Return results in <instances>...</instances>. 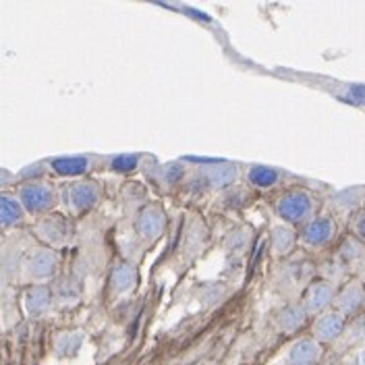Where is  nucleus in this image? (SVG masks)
Segmentation results:
<instances>
[{"mask_svg":"<svg viewBox=\"0 0 365 365\" xmlns=\"http://www.w3.org/2000/svg\"><path fill=\"white\" fill-rule=\"evenodd\" d=\"M344 326H346V318L341 316L336 309H328V312L319 314L318 318L314 319L312 336L319 344H328V342H334L341 336L344 332Z\"/></svg>","mask_w":365,"mask_h":365,"instance_id":"9b49d317","label":"nucleus"},{"mask_svg":"<svg viewBox=\"0 0 365 365\" xmlns=\"http://www.w3.org/2000/svg\"><path fill=\"white\" fill-rule=\"evenodd\" d=\"M48 164L61 177H81L91 168V160L88 156H63L52 158Z\"/></svg>","mask_w":365,"mask_h":365,"instance_id":"f3484780","label":"nucleus"},{"mask_svg":"<svg viewBox=\"0 0 365 365\" xmlns=\"http://www.w3.org/2000/svg\"><path fill=\"white\" fill-rule=\"evenodd\" d=\"M61 257L52 247H38L25 259V272L31 280H50L58 270Z\"/></svg>","mask_w":365,"mask_h":365,"instance_id":"423d86ee","label":"nucleus"},{"mask_svg":"<svg viewBox=\"0 0 365 365\" xmlns=\"http://www.w3.org/2000/svg\"><path fill=\"white\" fill-rule=\"evenodd\" d=\"M73 232H75L73 222L68 220L65 214H56V212L46 214L44 218H40L38 225H36V235L42 241H46L48 247H52V250H56L61 245H67L71 237H73Z\"/></svg>","mask_w":365,"mask_h":365,"instance_id":"20e7f679","label":"nucleus"},{"mask_svg":"<svg viewBox=\"0 0 365 365\" xmlns=\"http://www.w3.org/2000/svg\"><path fill=\"white\" fill-rule=\"evenodd\" d=\"M139 160H141L139 154H120V156H114L110 160V170L113 173H120V175L131 173V170H135L137 166H139Z\"/></svg>","mask_w":365,"mask_h":365,"instance_id":"5701e85b","label":"nucleus"},{"mask_svg":"<svg viewBox=\"0 0 365 365\" xmlns=\"http://www.w3.org/2000/svg\"><path fill=\"white\" fill-rule=\"evenodd\" d=\"M182 177H185V168H182L181 164H177V162L166 164V166L162 168V179H164V182H168V185L181 182Z\"/></svg>","mask_w":365,"mask_h":365,"instance_id":"b1692460","label":"nucleus"},{"mask_svg":"<svg viewBox=\"0 0 365 365\" xmlns=\"http://www.w3.org/2000/svg\"><path fill=\"white\" fill-rule=\"evenodd\" d=\"M166 228V212L158 204L145 205L135 220V232L143 241H156Z\"/></svg>","mask_w":365,"mask_h":365,"instance_id":"1a4fd4ad","label":"nucleus"},{"mask_svg":"<svg viewBox=\"0 0 365 365\" xmlns=\"http://www.w3.org/2000/svg\"><path fill=\"white\" fill-rule=\"evenodd\" d=\"M322 357V344L314 336L299 339L289 349V365H316Z\"/></svg>","mask_w":365,"mask_h":365,"instance_id":"ddd939ff","label":"nucleus"},{"mask_svg":"<svg viewBox=\"0 0 365 365\" xmlns=\"http://www.w3.org/2000/svg\"><path fill=\"white\" fill-rule=\"evenodd\" d=\"M297 241H299V235H297L293 227H289V225H278V227L272 228L270 245H272V251L276 257L289 255L291 251L295 250Z\"/></svg>","mask_w":365,"mask_h":365,"instance_id":"a211bd4d","label":"nucleus"},{"mask_svg":"<svg viewBox=\"0 0 365 365\" xmlns=\"http://www.w3.org/2000/svg\"><path fill=\"white\" fill-rule=\"evenodd\" d=\"M25 210L17 195L13 193H0V230L13 228L25 220Z\"/></svg>","mask_w":365,"mask_h":365,"instance_id":"4468645a","label":"nucleus"},{"mask_svg":"<svg viewBox=\"0 0 365 365\" xmlns=\"http://www.w3.org/2000/svg\"><path fill=\"white\" fill-rule=\"evenodd\" d=\"M81 342H83V334L81 332H65V334H61L58 341H56V355L58 357L75 355L79 351Z\"/></svg>","mask_w":365,"mask_h":365,"instance_id":"4be33fe9","label":"nucleus"},{"mask_svg":"<svg viewBox=\"0 0 365 365\" xmlns=\"http://www.w3.org/2000/svg\"><path fill=\"white\" fill-rule=\"evenodd\" d=\"M341 259L344 264H355V262H361L365 257V243H361L359 239H355L353 235L344 239V243L341 245L339 251Z\"/></svg>","mask_w":365,"mask_h":365,"instance_id":"412c9836","label":"nucleus"},{"mask_svg":"<svg viewBox=\"0 0 365 365\" xmlns=\"http://www.w3.org/2000/svg\"><path fill=\"white\" fill-rule=\"evenodd\" d=\"M316 207H318V200L314 193H309L307 189H289L284 191L276 204H274V212L276 216L289 225V227H297V225H305L316 216Z\"/></svg>","mask_w":365,"mask_h":365,"instance_id":"f257e3e1","label":"nucleus"},{"mask_svg":"<svg viewBox=\"0 0 365 365\" xmlns=\"http://www.w3.org/2000/svg\"><path fill=\"white\" fill-rule=\"evenodd\" d=\"M336 220L330 216V214H322V216H314L309 222H305L301 230H299V241L305 245V247H312V250H322V247H328L334 237H336Z\"/></svg>","mask_w":365,"mask_h":365,"instance_id":"7ed1b4c3","label":"nucleus"},{"mask_svg":"<svg viewBox=\"0 0 365 365\" xmlns=\"http://www.w3.org/2000/svg\"><path fill=\"white\" fill-rule=\"evenodd\" d=\"M357 365H365V349L359 353V357H357Z\"/></svg>","mask_w":365,"mask_h":365,"instance_id":"cd10ccee","label":"nucleus"},{"mask_svg":"<svg viewBox=\"0 0 365 365\" xmlns=\"http://www.w3.org/2000/svg\"><path fill=\"white\" fill-rule=\"evenodd\" d=\"M0 297H2V280H0Z\"/></svg>","mask_w":365,"mask_h":365,"instance_id":"c756f323","label":"nucleus"},{"mask_svg":"<svg viewBox=\"0 0 365 365\" xmlns=\"http://www.w3.org/2000/svg\"><path fill=\"white\" fill-rule=\"evenodd\" d=\"M351 232H353L355 239H359L361 243H365V212H357V214L353 216Z\"/></svg>","mask_w":365,"mask_h":365,"instance_id":"393cba45","label":"nucleus"},{"mask_svg":"<svg viewBox=\"0 0 365 365\" xmlns=\"http://www.w3.org/2000/svg\"><path fill=\"white\" fill-rule=\"evenodd\" d=\"M334 297H336V287L330 280H314L301 299V305L305 307L307 316H316L328 312L334 305Z\"/></svg>","mask_w":365,"mask_h":365,"instance_id":"39448f33","label":"nucleus"},{"mask_svg":"<svg viewBox=\"0 0 365 365\" xmlns=\"http://www.w3.org/2000/svg\"><path fill=\"white\" fill-rule=\"evenodd\" d=\"M364 193H365V189H361V187L344 189V191L336 193V195L332 197V204L336 205L339 210H342V212H351V210H355L357 205L361 204V200L365 202Z\"/></svg>","mask_w":365,"mask_h":365,"instance_id":"aec40b11","label":"nucleus"},{"mask_svg":"<svg viewBox=\"0 0 365 365\" xmlns=\"http://www.w3.org/2000/svg\"><path fill=\"white\" fill-rule=\"evenodd\" d=\"M11 179H13V175H11L9 170L0 168V187H2V185H6V182L11 181Z\"/></svg>","mask_w":365,"mask_h":365,"instance_id":"bb28decb","label":"nucleus"},{"mask_svg":"<svg viewBox=\"0 0 365 365\" xmlns=\"http://www.w3.org/2000/svg\"><path fill=\"white\" fill-rule=\"evenodd\" d=\"M17 197L21 202L23 210L31 216H44L54 210L58 202V195L52 185L44 181H29L19 185Z\"/></svg>","mask_w":365,"mask_h":365,"instance_id":"f03ea898","label":"nucleus"},{"mask_svg":"<svg viewBox=\"0 0 365 365\" xmlns=\"http://www.w3.org/2000/svg\"><path fill=\"white\" fill-rule=\"evenodd\" d=\"M364 204H365V202H364Z\"/></svg>","mask_w":365,"mask_h":365,"instance_id":"7c9ffc66","label":"nucleus"},{"mask_svg":"<svg viewBox=\"0 0 365 365\" xmlns=\"http://www.w3.org/2000/svg\"><path fill=\"white\" fill-rule=\"evenodd\" d=\"M365 305V284L364 280H351L342 287L341 291H336L334 297V309L344 316V318H351V316H357L359 309Z\"/></svg>","mask_w":365,"mask_h":365,"instance_id":"9d476101","label":"nucleus"},{"mask_svg":"<svg viewBox=\"0 0 365 365\" xmlns=\"http://www.w3.org/2000/svg\"><path fill=\"white\" fill-rule=\"evenodd\" d=\"M2 243H4V235H2V230H0V247H2Z\"/></svg>","mask_w":365,"mask_h":365,"instance_id":"c85d7f7f","label":"nucleus"},{"mask_svg":"<svg viewBox=\"0 0 365 365\" xmlns=\"http://www.w3.org/2000/svg\"><path fill=\"white\" fill-rule=\"evenodd\" d=\"M237 177H239V170L235 164L218 160L214 164L202 166L195 177V182H202V189H227L237 181Z\"/></svg>","mask_w":365,"mask_h":365,"instance_id":"6e6552de","label":"nucleus"},{"mask_svg":"<svg viewBox=\"0 0 365 365\" xmlns=\"http://www.w3.org/2000/svg\"><path fill=\"white\" fill-rule=\"evenodd\" d=\"M42 175H44V164H31L29 168L19 173V177L25 179V182L38 181V177H42Z\"/></svg>","mask_w":365,"mask_h":365,"instance_id":"a878e982","label":"nucleus"},{"mask_svg":"<svg viewBox=\"0 0 365 365\" xmlns=\"http://www.w3.org/2000/svg\"><path fill=\"white\" fill-rule=\"evenodd\" d=\"M137 270L129 262H118L110 274V284H113L116 295H127L137 287Z\"/></svg>","mask_w":365,"mask_h":365,"instance_id":"dca6fc26","label":"nucleus"},{"mask_svg":"<svg viewBox=\"0 0 365 365\" xmlns=\"http://www.w3.org/2000/svg\"><path fill=\"white\" fill-rule=\"evenodd\" d=\"M247 181L251 187H257V189H272L280 182V173L272 166L253 164L247 170Z\"/></svg>","mask_w":365,"mask_h":365,"instance_id":"6ab92c4d","label":"nucleus"},{"mask_svg":"<svg viewBox=\"0 0 365 365\" xmlns=\"http://www.w3.org/2000/svg\"><path fill=\"white\" fill-rule=\"evenodd\" d=\"M23 305L27 316L31 318H42L52 307V291L48 284H31L27 287L23 295Z\"/></svg>","mask_w":365,"mask_h":365,"instance_id":"f8f14e48","label":"nucleus"},{"mask_svg":"<svg viewBox=\"0 0 365 365\" xmlns=\"http://www.w3.org/2000/svg\"><path fill=\"white\" fill-rule=\"evenodd\" d=\"M307 312L301 303H291L287 307H282L276 316V324L284 334H293L297 330H301L307 324Z\"/></svg>","mask_w":365,"mask_h":365,"instance_id":"2eb2a0df","label":"nucleus"},{"mask_svg":"<svg viewBox=\"0 0 365 365\" xmlns=\"http://www.w3.org/2000/svg\"><path fill=\"white\" fill-rule=\"evenodd\" d=\"M65 202L73 214H86L100 202V187L93 181H77L68 185Z\"/></svg>","mask_w":365,"mask_h":365,"instance_id":"0eeeda50","label":"nucleus"}]
</instances>
